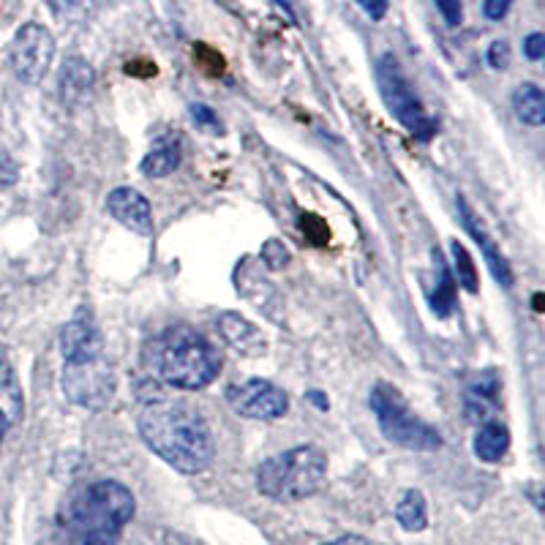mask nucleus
Segmentation results:
<instances>
[{
	"label": "nucleus",
	"instance_id": "nucleus-32",
	"mask_svg": "<svg viewBox=\"0 0 545 545\" xmlns=\"http://www.w3.org/2000/svg\"><path fill=\"white\" fill-rule=\"evenodd\" d=\"M325 545H368V540H363V537H357V535H344V537H338V540H333V543H325Z\"/></svg>",
	"mask_w": 545,
	"mask_h": 545
},
{
	"label": "nucleus",
	"instance_id": "nucleus-1",
	"mask_svg": "<svg viewBox=\"0 0 545 545\" xmlns=\"http://www.w3.org/2000/svg\"><path fill=\"white\" fill-rule=\"evenodd\" d=\"M137 426L142 442L183 475L205 472L216 458V442L208 420L189 401H175V398L148 401L139 412Z\"/></svg>",
	"mask_w": 545,
	"mask_h": 545
},
{
	"label": "nucleus",
	"instance_id": "nucleus-23",
	"mask_svg": "<svg viewBox=\"0 0 545 545\" xmlns=\"http://www.w3.org/2000/svg\"><path fill=\"white\" fill-rule=\"evenodd\" d=\"M50 11L63 22H77L82 20L88 9L93 6V0H44Z\"/></svg>",
	"mask_w": 545,
	"mask_h": 545
},
{
	"label": "nucleus",
	"instance_id": "nucleus-13",
	"mask_svg": "<svg viewBox=\"0 0 545 545\" xmlns=\"http://www.w3.org/2000/svg\"><path fill=\"white\" fill-rule=\"evenodd\" d=\"M218 333L227 341V347L232 352H238L243 357H259L268 352V344H265V336L254 322H248L235 311H224L216 322Z\"/></svg>",
	"mask_w": 545,
	"mask_h": 545
},
{
	"label": "nucleus",
	"instance_id": "nucleus-14",
	"mask_svg": "<svg viewBox=\"0 0 545 545\" xmlns=\"http://www.w3.org/2000/svg\"><path fill=\"white\" fill-rule=\"evenodd\" d=\"M180 161H183V139L178 134H167V137H161L153 150H150L148 156L142 159L139 164V172L145 175V178H167L172 175L175 169L180 167Z\"/></svg>",
	"mask_w": 545,
	"mask_h": 545
},
{
	"label": "nucleus",
	"instance_id": "nucleus-29",
	"mask_svg": "<svg viewBox=\"0 0 545 545\" xmlns=\"http://www.w3.org/2000/svg\"><path fill=\"white\" fill-rule=\"evenodd\" d=\"M524 55L529 60H540L545 55V36L543 33H529L524 39Z\"/></svg>",
	"mask_w": 545,
	"mask_h": 545
},
{
	"label": "nucleus",
	"instance_id": "nucleus-28",
	"mask_svg": "<svg viewBox=\"0 0 545 545\" xmlns=\"http://www.w3.org/2000/svg\"><path fill=\"white\" fill-rule=\"evenodd\" d=\"M513 3H516V0H486V3H483V14H486L491 22L505 20L507 11H510Z\"/></svg>",
	"mask_w": 545,
	"mask_h": 545
},
{
	"label": "nucleus",
	"instance_id": "nucleus-11",
	"mask_svg": "<svg viewBox=\"0 0 545 545\" xmlns=\"http://www.w3.org/2000/svg\"><path fill=\"white\" fill-rule=\"evenodd\" d=\"M107 213L118 224H123L126 229H131L139 238H150L153 235V210H150V202L145 199V194H139L137 189H129V186H120L107 197Z\"/></svg>",
	"mask_w": 545,
	"mask_h": 545
},
{
	"label": "nucleus",
	"instance_id": "nucleus-2",
	"mask_svg": "<svg viewBox=\"0 0 545 545\" xmlns=\"http://www.w3.org/2000/svg\"><path fill=\"white\" fill-rule=\"evenodd\" d=\"M134 494L118 480H96L71 496L58 526L60 545H120L134 518Z\"/></svg>",
	"mask_w": 545,
	"mask_h": 545
},
{
	"label": "nucleus",
	"instance_id": "nucleus-21",
	"mask_svg": "<svg viewBox=\"0 0 545 545\" xmlns=\"http://www.w3.org/2000/svg\"><path fill=\"white\" fill-rule=\"evenodd\" d=\"M494 385L486 387V385H475L469 393H466L464 398V412H466V420H472V423H486L488 417H491V412H494Z\"/></svg>",
	"mask_w": 545,
	"mask_h": 545
},
{
	"label": "nucleus",
	"instance_id": "nucleus-18",
	"mask_svg": "<svg viewBox=\"0 0 545 545\" xmlns=\"http://www.w3.org/2000/svg\"><path fill=\"white\" fill-rule=\"evenodd\" d=\"M93 80H96V74H93V69H90L85 60L82 58L66 60L63 69H60V99H63V104H66V101L71 104V101L82 99L90 90V85H93Z\"/></svg>",
	"mask_w": 545,
	"mask_h": 545
},
{
	"label": "nucleus",
	"instance_id": "nucleus-9",
	"mask_svg": "<svg viewBox=\"0 0 545 545\" xmlns=\"http://www.w3.org/2000/svg\"><path fill=\"white\" fill-rule=\"evenodd\" d=\"M227 401L232 412L248 420H278L289 412V396L268 379H246L227 387Z\"/></svg>",
	"mask_w": 545,
	"mask_h": 545
},
{
	"label": "nucleus",
	"instance_id": "nucleus-22",
	"mask_svg": "<svg viewBox=\"0 0 545 545\" xmlns=\"http://www.w3.org/2000/svg\"><path fill=\"white\" fill-rule=\"evenodd\" d=\"M450 251H453V278H456V284L469 292V295H477L480 292V281H477V270L475 262L469 257V251H466L458 240H450Z\"/></svg>",
	"mask_w": 545,
	"mask_h": 545
},
{
	"label": "nucleus",
	"instance_id": "nucleus-26",
	"mask_svg": "<svg viewBox=\"0 0 545 545\" xmlns=\"http://www.w3.org/2000/svg\"><path fill=\"white\" fill-rule=\"evenodd\" d=\"M486 58L491 69L496 71L507 69V66H510V44H507V41H494V44L488 47Z\"/></svg>",
	"mask_w": 545,
	"mask_h": 545
},
{
	"label": "nucleus",
	"instance_id": "nucleus-5",
	"mask_svg": "<svg viewBox=\"0 0 545 545\" xmlns=\"http://www.w3.org/2000/svg\"><path fill=\"white\" fill-rule=\"evenodd\" d=\"M368 407L377 415L379 431H382L387 442L407 447V450H417V453H431V450L442 447L439 431L434 426H428L423 417H417L409 409L407 398L401 396L393 385L377 382L371 387Z\"/></svg>",
	"mask_w": 545,
	"mask_h": 545
},
{
	"label": "nucleus",
	"instance_id": "nucleus-35",
	"mask_svg": "<svg viewBox=\"0 0 545 545\" xmlns=\"http://www.w3.org/2000/svg\"><path fill=\"white\" fill-rule=\"evenodd\" d=\"M3 360H6V349H3V344H0V368H3Z\"/></svg>",
	"mask_w": 545,
	"mask_h": 545
},
{
	"label": "nucleus",
	"instance_id": "nucleus-4",
	"mask_svg": "<svg viewBox=\"0 0 545 545\" xmlns=\"http://www.w3.org/2000/svg\"><path fill=\"white\" fill-rule=\"evenodd\" d=\"M325 475V453L317 445H298L259 464L257 488L273 502H300L317 494Z\"/></svg>",
	"mask_w": 545,
	"mask_h": 545
},
{
	"label": "nucleus",
	"instance_id": "nucleus-10",
	"mask_svg": "<svg viewBox=\"0 0 545 545\" xmlns=\"http://www.w3.org/2000/svg\"><path fill=\"white\" fill-rule=\"evenodd\" d=\"M60 355H63V363H80V360L104 355V338L96 319L90 317L88 311H77L60 327Z\"/></svg>",
	"mask_w": 545,
	"mask_h": 545
},
{
	"label": "nucleus",
	"instance_id": "nucleus-15",
	"mask_svg": "<svg viewBox=\"0 0 545 545\" xmlns=\"http://www.w3.org/2000/svg\"><path fill=\"white\" fill-rule=\"evenodd\" d=\"M22 407H25V398H22L20 382L11 371L0 368V445L11 428L22 420Z\"/></svg>",
	"mask_w": 545,
	"mask_h": 545
},
{
	"label": "nucleus",
	"instance_id": "nucleus-31",
	"mask_svg": "<svg viewBox=\"0 0 545 545\" xmlns=\"http://www.w3.org/2000/svg\"><path fill=\"white\" fill-rule=\"evenodd\" d=\"M17 164L6 156V153H0V186H11V183H17Z\"/></svg>",
	"mask_w": 545,
	"mask_h": 545
},
{
	"label": "nucleus",
	"instance_id": "nucleus-12",
	"mask_svg": "<svg viewBox=\"0 0 545 545\" xmlns=\"http://www.w3.org/2000/svg\"><path fill=\"white\" fill-rule=\"evenodd\" d=\"M458 210H461V224H464V229L472 235V240L480 246V251H483V257H486L488 262V270L494 273V278L502 287H513V268H510V262H507L505 254L499 251V246H496L494 240L488 238L486 227L480 224V218L475 216V210L469 208L466 197H458Z\"/></svg>",
	"mask_w": 545,
	"mask_h": 545
},
{
	"label": "nucleus",
	"instance_id": "nucleus-16",
	"mask_svg": "<svg viewBox=\"0 0 545 545\" xmlns=\"http://www.w3.org/2000/svg\"><path fill=\"white\" fill-rule=\"evenodd\" d=\"M507 450H510V431L505 423L496 420L480 423V431L475 434V456L486 464H496L507 456Z\"/></svg>",
	"mask_w": 545,
	"mask_h": 545
},
{
	"label": "nucleus",
	"instance_id": "nucleus-24",
	"mask_svg": "<svg viewBox=\"0 0 545 545\" xmlns=\"http://www.w3.org/2000/svg\"><path fill=\"white\" fill-rule=\"evenodd\" d=\"M189 115L202 131H208V134H224V126H221L218 115L210 107H205V104H191Z\"/></svg>",
	"mask_w": 545,
	"mask_h": 545
},
{
	"label": "nucleus",
	"instance_id": "nucleus-17",
	"mask_svg": "<svg viewBox=\"0 0 545 545\" xmlns=\"http://www.w3.org/2000/svg\"><path fill=\"white\" fill-rule=\"evenodd\" d=\"M513 112L516 118L532 129H540L545 123V93L532 82H524L513 90Z\"/></svg>",
	"mask_w": 545,
	"mask_h": 545
},
{
	"label": "nucleus",
	"instance_id": "nucleus-30",
	"mask_svg": "<svg viewBox=\"0 0 545 545\" xmlns=\"http://www.w3.org/2000/svg\"><path fill=\"white\" fill-rule=\"evenodd\" d=\"M357 6L366 11V17H371L374 22H379V20H385L390 0H357Z\"/></svg>",
	"mask_w": 545,
	"mask_h": 545
},
{
	"label": "nucleus",
	"instance_id": "nucleus-19",
	"mask_svg": "<svg viewBox=\"0 0 545 545\" xmlns=\"http://www.w3.org/2000/svg\"><path fill=\"white\" fill-rule=\"evenodd\" d=\"M434 265H436V287L431 292V308H434L436 317H450L453 308H456V278L447 270L445 259L439 257V251H434Z\"/></svg>",
	"mask_w": 545,
	"mask_h": 545
},
{
	"label": "nucleus",
	"instance_id": "nucleus-8",
	"mask_svg": "<svg viewBox=\"0 0 545 545\" xmlns=\"http://www.w3.org/2000/svg\"><path fill=\"white\" fill-rule=\"evenodd\" d=\"M55 58V39L39 22H28L17 30L9 47V63L14 77L25 85H39Z\"/></svg>",
	"mask_w": 545,
	"mask_h": 545
},
{
	"label": "nucleus",
	"instance_id": "nucleus-25",
	"mask_svg": "<svg viewBox=\"0 0 545 545\" xmlns=\"http://www.w3.org/2000/svg\"><path fill=\"white\" fill-rule=\"evenodd\" d=\"M262 262L268 265L270 270H281L289 262V248L281 243V240H268L262 246Z\"/></svg>",
	"mask_w": 545,
	"mask_h": 545
},
{
	"label": "nucleus",
	"instance_id": "nucleus-20",
	"mask_svg": "<svg viewBox=\"0 0 545 545\" xmlns=\"http://www.w3.org/2000/svg\"><path fill=\"white\" fill-rule=\"evenodd\" d=\"M396 518L398 524L404 526L407 532H420V529H426L428 524V505H426V496L420 494V491H407V494L401 496V502L396 505Z\"/></svg>",
	"mask_w": 545,
	"mask_h": 545
},
{
	"label": "nucleus",
	"instance_id": "nucleus-7",
	"mask_svg": "<svg viewBox=\"0 0 545 545\" xmlns=\"http://www.w3.org/2000/svg\"><path fill=\"white\" fill-rule=\"evenodd\" d=\"M115 390H118V379L104 355L80 360V363H63V393L71 404L90 412H101L112 404Z\"/></svg>",
	"mask_w": 545,
	"mask_h": 545
},
{
	"label": "nucleus",
	"instance_id": "nucleus-33",
	"mask_svg": "<svg viewBox=\"0 0 545 545\" xmlns=\"http://www.w3.org/2000/svg\"><path fill=\"white\" fill-rule=\"evenodd\" d=\"M273 3H276L278 9L284 11V14H287L289 20L295 22V6H292V0H273Z\"/></svg>",
	"mask_w": 545,
	"mask_h": 545
},
{
	"label": "nucleus",
	"instance_id": "nucleus-6",
	"mask_svg": "<svg viewBox=\"0 0 545 545\" xmlns=\"http://www.w3.org/2000/svg\"><path fill=\"white\" fill-rule=\"evenodd\" d=\"M377 85L379 93H382V101H385V107L390 109V115L409 131V134H415L417 139H428L436 134V120L431 118L423 107V101L417 99V93L412 90V82L407 80V74L401 69V63H398L396 55H382L377 60Z\"/></svg>",
	"mask_w": 545,
	"mask_h": 545
},
{
	"label": "nucleus",
	"instance_id": "nucleus-27",
	"mask_svg": "<svg viewBox=\"0 0 545 545\" xmlns=\"http://www.w3.org/2000/svg\"><path fill=\"white\" fill-rule=\"evenodd\" d=\"M434 3L450 28H458V25H461V20H464V6H461V0H434Z\"/></svg>",
	"mask_w": 545,
	"mask_h": 545
},
{
	"label": "nucleus",
	"instance_id": "nucleus-34",
	"mask_svg": "<svg viewBox=\"0 0 545 545\" xmlns=\"http://www.w3.org/2000/svg\"><path fill=\"white\" fill-rule=\"evenodd\" d=\"M308 401H314V404H317V409H322V412L327 409V398L322 396L319 390H311V393H308Z\"/></svg>",
	"mask_w": 545,
	"mask_h": 545
},
{
	"label": "nucleus",
	"instance_id": "nucleus-3",
	"mask_svg": "<svg viewBox=\"0 0 545 545\" xmlns=\"http://www.w3.org/2000/svg\"><path fill=\"white\" fill-rule=\"evenodd\" d=\"M148 366L164 385L202 390L221 374V357L194 327L172 325L153 338Z\"/></svg>",
	"mask_w": 545,
	"mask_h": 545
}]
</instances>
